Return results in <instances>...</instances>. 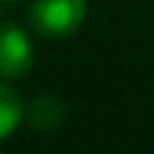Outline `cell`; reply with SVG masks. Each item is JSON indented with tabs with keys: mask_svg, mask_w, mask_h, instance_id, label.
<instances>
[{
	"mask_svg": "<svg viewBox=\"0 0 154 154\" xmlns=\"http://www.w3.org/2000/svg\"><path fill=\"white\" fill-rule=\"evenodd\" d=\"M32 40L14 23H0V77L17 80L32 69Z\"/></svg>",
	"mask_w": 154,
	"mask_h": 154,
	"instance_id": "obj_2",
	"label": "cell"
},
{
	"mask_svg": "<svg viewBox=\"0 0 154 154\" xmlns=\"http://www.w3.org/2000/svg\"><path fill=\"white\" fill-rule=\"evenodd\" d=\"M66 117V103L60 97H37L32 106H29V120H32L34 128L40 131H51L57 128Z\"/></svg>",
	"mask_w": 154,
	"mask_h": 154,
	"instance_id": "obj_4",
	"label": "cell"
},
{
	"mask_svg": "<svg viewBox=\"0 0 154 154\" xmlns=\"http://www.w3.org/2000/svg\"><path fill=\"white\" fill-rule=\"evenodd\" d=\"M0 3H14V0H0Z\"/></svg>",
	"mask_w": 154,
	"mask_h": 154,
	"instance_id": "obj_5",
	"label": "cell"
},
{
	"mask_svg": "<svg viewBox=\"0 0 154 154\" xmlns=\"http://www.w3.org/2000/svg\"><path fill=\"white\" fill-rule=\"evenodd\" d=\"M86 20V0H34L32 26L49 40L69 37Z\"/></svg>",
	"mask_w": 154,
	"mask_h": 154,
	"instance_id": "obj_1",
	"label": "cell"
},
{
	"mask_svg": "<svg viewBox=\"0 0 154 154\" xmlns=\"http://www.w3.org/2000/svg\"><path fill=\"white\" fill-rule=\"evenodd\" d=\"M26 117V106H23L20 94L11 86H3L0 83V140L11 137L17 131V126Z\"/></svg>",
	"mask_w": 154,
	"mask_h": 154,
	"instance_id": "obj_3",
	"label": "cell"
}]
</instances>
